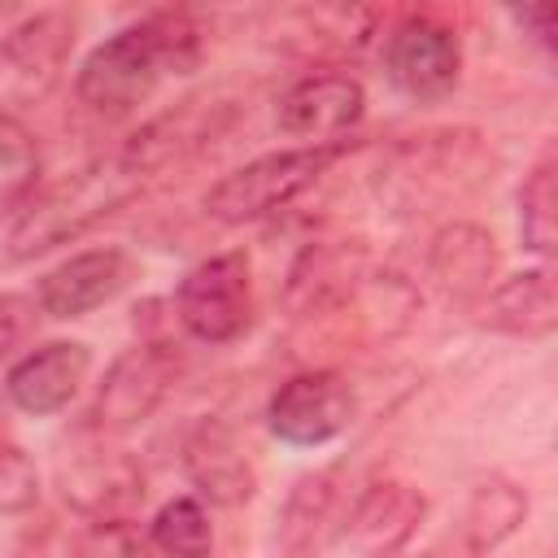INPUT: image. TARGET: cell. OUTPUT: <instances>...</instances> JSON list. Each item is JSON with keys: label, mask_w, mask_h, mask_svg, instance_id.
Masks as SVG:
<instances>
[{"label": "cell", "mask_w": 558, "mask_h": 558, "mask_svg": "<svg viewBox=\"0 0 558 558\" xmlns=\"http://www.w3.org/2000/svg\"><path fill=\"white\" fill-rule=\"evenodd\" d=\"M148 541L166 558H209V549H214V523H209L205 501L201 497H170L153 514Z\"/></svg>", "instance_id": "obj_23"}, {"label": "cell", "mask_w": 558, "mask_h": 558, "mask_svg": "<svg viewBox=\"0 0 558 558\" xmlns=\"http://www.w3.org/2000/svg\"><path fill=\"white\" fill-rule=\"evenodd\" d=\"M480 323L501 336H519V340L554 336L558 288H554L549 266H532V270H519V275L493 283V292L480 301Z\"/></svg>", "instance_id": "obj_18"}, {"label": "cell", "mask_w": 558, "mask_h": 558, "mask_svg": "<svg viewBox=\"0 0 558 558\" xmlns=\"http://www.w3.org/2000/svg\"><path fill=\"white\" fill-rule=\"evenodd\" d=\"M423 493H414L410 484H371L349 506L344 536H353L371 558H392L423 519Z\"/></svg>", "instance_id": "obj_19"}, {"label": "cell", "mask_w": 558, "mask_h": 558, "mask_svg": "<svg viewBox=\"0 0 558 558\" xmlns=\"http://www.w3.org/2000/svg\"><path fill=\"white\" fill-rule=\"evenodd\" d=\"M61 497L87 523L126 519L144 501V466L126 449L87 445L70 462H61Z\"/></svg>", "instance_id": "obj_11"}, {"label": "cell", "mask_w": 558, "mask_h": 558, "mask_svg": "<svg viewBox=\"0 0 558 558\" xmlns=\"http://www.w3.org/2000/svg\"><path fill=\"white\" fill-rule=\"evenodd\" d=\"M87 371H92V349L83 340H48L9 366L4 392L22 414L44 418L78 397Z\"/></svg>", "instance_id": "obj_13"}, {"label": "cell", "mask_w": 558, "mask_h": 558, "mask_svg": "<svg viewBox=\"0 0 558 558\" xmlns=\"http://www.w3.org/2000/svg\"><path fill=\"white\" fill-rule=\"evenodd\" d=\"M427 270L453 301H484L497 283L501 253L480 222H445L427 244Z\"/></svg>", "instance_id": "obj_17"}, {"label": "cell", "mask_w": 558, "mask_h": 558, "mask_svg": "<svg viewBox=\"0 0 558 558\" xmlns=\"http://www.w3.org/2000/svg\"><path fill=\"white\" fill-rule=\"evenodd\" d=\"M266 423L283 445L318 449L353 423V388L340 371H296L283 379L266 405Z\"/></svg>", "instance_id": "obj_8"}, {"label": "cell", "mask_w": 558, "mask_h": 558, "mask_svg": "<svg viewBox=\"0 0 558 558\" xmlns=\"http://www.w3.org/2000/svg\"><path fill=\"white\" fill-rule=\"evenodd\" d=\"M140 183L144 179H135L122 166V157H109V161L100 157L74 174H61L35 187V196L17 209V222L9 227V257L31 262L39 253H52L57 244L87 235L96 222H105L131 196H140Z\"/></svg>", "instance_id": "obj_3"}, {"label": "cell", "mask_w": 558, "mask_h": 558, "mask_svg": "<svg viewBox=\"0 0 558 558\" xmlns=\"http://www.w3.org/2000/svg\"><path fill=\"white\" fill-rule=\"evenodd\" d=\"M527 519V493L506 480V475H488L471 488L466 510H462V545L471 558L493 554L506 536L519 532V523Z\"/></svg>", "instance_id": "obj_20"}, {"label": "cell", "mask_w": 558, "mask_h": 558, "mask_svg": "<svg viewBox=\"0 0 558 558\" xmlns=\"http://www.w3.org/2000/svg\"><path fill=\"white\" fill-rule=\"evenodd\" d=\"M235 105L222 100V96H187L179 105H170L166 113L148 118L126 144H122V166L135 174V179H148L183 157H192L196 148H205L227 122H231Z\"/></svg>", "instance_id": "obj_10"}, {"label": "cell", "mask_w": 558, "mask_h": 558, "mask_svg": "<svg viewBox=\"0 0 558 558\" xmlns=\"http://www.w3.org/2000/svg\"><path fill=\"white\" fill-rule=\"evenodd\" d=\"M196 61L201 26L179 9H161L100 39L83 57L74 92L96 118H126L157 92L166 74H187Z\"/></svg>", "instance_id": "obj_1"}, {"label": "cell", "mask_w": 558, "mask_h": 558, "mask_svg": "<svg viewBox=\"0 0 558 558\" xmlns=\"http://www.w3.org/2000/svg\"><path fill=\"white\" fill-rule=\"evenodd\" d=\"M183 475L209 506H244L257 488L248 445L227 418H201L183 436Z\"/></svg>", "instance_id": "obj_12"}, {"label": "cell", "mask_w": 558, "mask_h": 558, "mask_svg": "<svg viewBox=\"0 0 558 558\" xmlns=\"http://www.w3.org/2000/svg\"><path fill=\"white\" fill-rule=\"evenodd\" d=\"M344 153V144H323V148H279V153H262L244 166H235L231 174H222L218 183H209L205 192V214L240 227V222H257L279 214L283 205H292L305 187L318 183V174Z\"/></svg>", "instance_id": "obj_4"}, {"label": "cell", "mask_w": 558, "mask_h": 558, "mask_svg": "<svg viewBox=\"0 0 558 558\" xmlns=\"http://www.w3.org/2000/svg\"><path fill=\"white\" fill-rule=\"evenodd\" d=\"M488 183H493V153L480 131H462V126L397 140L375 174L379 201L401 218L449 209L458 201H471Z\"/></svg>", "instance_id": "obj_2"}, {"label": "cell", "mask_w": 558, "mask_h": 558, "mask_svg": "<svg viewBox=\"0 0 558 558\" xmlns=\"http://www.w3.org/2000/svg\"><path fill=\"white\" fill-rule=\"evenodd\" d=\"M519 235L536 257H549L558 244V161L549 148L519 183Z\"/></svg>", "instance_id": "obj_21"}, {"label": "cell", "mask_w": 558, "mask_h": 558, "mask_svg": "<svg viewBox=\"0 0 558 558\" xmlns=\"http://www.w3.org/2000/svg\"><path fill=\"white\" fill-rule=\"evenodd\" d=\"M74 558H157L148 532H140L131 519L87 523L74 536Z\"/></svg>", "instance_id": "obj_24"}, {"label": "cell", "mask_w": 558, "mask_h": 558, "mask_svg": "<svg viewBox=\"0 0 558 558\" xmlns=\"http://www.w3.org/2000/svg\"><path fill=\"white\" fill-rule=\"evenodd\" d=\"M74 31H78L74 13H61V9L31 13L13 31H4L0 35V83L22 87V92L48 87L74 48Z\"/></svg>", "instance_id": "obj_15"}, {"label": "cell", "mask_w": 558, "mask_h": 558, "mask_svg": "<svg viewBox=\"0 0 558 558\" xmlns=\"http://www.w3.org/2000/svg\"><path fill=\"white\" fill-rule=\"evenodd\" d=\"M510 17H514L523 31H532V39H536V44H545V48H549V35H554V22H558V13H554L549 4H536V9H514Z\"/></svg>", "instance_id": "obj_27"}, {"label": "cell", "mask_w": 558, "mask_h": 558, "mask_svg": "<svg viewBox=\"0 0 558 558\" xmlns=\"http://www.w3.org/2000/svg\"><path fill=\"white\" fill-rule=\"evenodd\" d=\"M366 113V87L353 74L340 70H310L301 74L275 105V126L288 140H301V148L344 144Z\"/></svg>", "instance_id": "obj_9"}, {"label": "cell", "mask_w": 558, "mask_h": 558, "mask_svg": "<svg viewBox=\"0 0 558 558\" xmlns=\"http://www.w3.org/2000/svg\"><path fill=\"white\" fill-rule=\"evenodd\" d=\"M174 379V353L166 340H135L122 349L92 397V427L105 436L131 432L166 401V388Z\"/></svg>", "instance_id": "obj_6"}, {"label": "cell", "mask_w": 558, "mask_h": 558, "mask_svg": "<svg viewBox=\"0 0 558 558\" xmlns=\"http://www.w3.org/2000/svg\"><path fill=\"white\" fill-rule=\"evenodd\" d=\"M126 279H131V257L122 248H113V244L83 248L39 279L35 301L48 318H83V314L100 310L105 301H113L126 288Z\"/></svg>", "instance_id": "obj_14"}, {"label": "cell", "mask_w": 558, "mask_h": 558, "mask_svg": "<svg viewBox=\"0 0 558 558\" xmlns=\"http://www.w3.org/2000/svg\"><path fill=\"white\" fill-rule=\"evenodd\" d=\"M384 74L410 100L449 96L458 87V74H462L458 31L436 22V17H427V13L401 17L388 31V44H384Z\"/></svg>", "instance_id": "obj_7"}, {"label": "cell", "mask_w": 558, "mask_h": 558, "mask_svg": "<svg viewBox=\"0 0 558 558\" xmlns=\"http://www.w3.org/2000/svg\"><path fill=\"white\" fill-rule=\"evenodd\" d=\"M174 318L201 344H231L253 318V275L240 248L196 262L174 288Z\"/></svg>", "instance_id": "obj_5"}, {"label": "cell", "mask_w": 558, "mask_h": 558, "mask_svg": "<svg viewBox=\"0 0 558 558\" xmlns=\"http://www.w3.org/2000/svg\"><path fill=\"white\" fill-rule=\"evenodd\" d=\"M39 187V140L31 126L0 109V218L17 214Z\"/></svg>", "instance_id": "obj_22"}, {"label": "cell", "mask_w": 558, "mask_h": 558, "mask_svg": "<svg viewBox=\"0 0 558 558\" xmlns=\"http://www.w3.org/2000/svg\"><path fill=\"white\" fill-rule=\"evenodd\" d=\"M39 501V471L35 458L0 436V514H26Z\"/></svg>", "instance_id": "obj_25"}, {"label": "cell", "mask_w": 558, "mask_h": 558, "mask_svg": "<svg viewBox=\"0 0 558 558\" xmlns=\"http://www.w3.org/2000/svg\"><path fill=\"white\" fill-rule=\"evenodd\" d=\"M39 301L31 292H0V362L13 357L22 344H31V336L39 331Z\"/></svg>", "instance_id": "obj_26"}, {"label": "cell", "mask_w": 558, "mask_h": 558, "mask_svg": "<svg viewBox=\"0 0 558 558\" xmlns=\"http://www.w3.org/2000/svg\"><path fill=\"white\" fill-rule=\"evenodd\" d=\"M344 510V484L340 466L301 475L279 510V532H275V554L279 558H314L331 536L344 532L340 523ZM349 514V510H344Z\"/></svg>", "instance_id": "obj_16"}]
</instances>
